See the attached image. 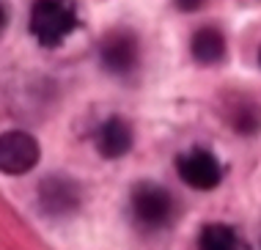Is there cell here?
Masks as SVG:
<instances>
[{
  "label": "cell",
  "mask_w": 261,
  "mask_h": 250,
  "mask_svg": "<svg viewBox=\"0 0 261 250\" xmlns=\"http://www.w3.org/2000/svg\"><path fill=\"white\" fill-rule=\"evenodd\" d=\"M80 19L72 0H33L28 31L41 47H58L69 33L77 31Z\"/></svg>",
  "instance_id": "obj_1"
},
{
  "label": "cell",
  "mask_w": 261,
  "mask_h": 250,
  "mask_svg": "<svg viewBox=\"0 0 261 250\" xmlns=\"http://www.w3.org/2000/svg\"><path fill=\"white\" fill-rule=\"evenodd\" d=\"M129 206H132L135 220L143 228H149V231L165 228L173 220V209H176L173 195L154 182L135 184V190H132V195H129Z\"/></svg>",
  "instance_id": "obj_2"
},
{
  "label": "cell",
  "mask_w": 261,
  "mask_h": 250,
  "mask_svg": "<svg viewBox=\"0 0 261 250\" xmlns=\"http://www.w3.org/2000/svg\"><path fill=\"white\" fill-rule=\"evenodd\" d=\"M36 201L41 206V212L50 217H69L80 209L83 204V192L80 184L66 173H53L44 176L36 190Z\"/></svg>",
  "instance_id": "obj_3"
},
{
  "label": "cell",
  "mask_w": 261,
  "mask_h": 250,
  "mask_svg": "<svg viewBox=\"0 0 261 250\" xmlns=\"http://www.w3.org/2000/svg\"><path fill=\"white\" fill-rule=\"evenodd\" d=\"M99 63L108 74L129 77L140 63V41L132 31H110L99 41Z\"/></svg>",
  "instance_id": "obj_4"
},
{
  "label": "cell",
  "mask_w": 261,
  "mask_h": 250,
  "mask_svg": "<svg viewBox=\"0 0 261 250\" xmlns=\"http://www.w3.org/2000/svg\"><path fill=\"white\" fill-rule=\"evenodd\" d=\"M41 157L39 140L22 130H9L0 135V173L6 176H25L36 168Z\"/></svg>",
  "instance_id": "obj_5"
},
{
  "label": "cell",
  "mask_w": 261,
  "mask_h": 250,
  "mask_svg": "<svg viewBox=\"0 0 261 250\" xmlns=\"http://www.w3.org/2000/svg\"><path fill=\"white\" fill-rule=\"evenodd\" d=\"M176 173L187 187L206 192L220 184L223 168H220V160L206 148H190V152L176 157Z\"/></svg>",
  "instance_id": "obj_6"
},
{
  "label": "cell",
  "mask_w": 261,
  "mask_h": 250,
  "mask_svg": "<svg viewBox=\"0 0 261 250\" xmlns=\"http://www.w3.org/2000/svg\"><path fill=\"white\" fill-rule=\"evenodd\" d=\"M132 140H135L132 127H129V121L121 118V116L105 118L102 124L96 127V135H94L96 152H99L105 160H118V157L129 154Z\"/></svg>",
  "instance_id": "obj_7"
},
{
  "label": "cell",
  "mask_w": 261,
  "mask_h": 250,
  "mask_svg": "<svg viewBox=\"0 0 261 250\" xmlns=\"http://www.w3.org/2000/svg\"><path fill=\"white\" fill-rule=\"evenodd\" d=\"M190 53H193L195 63L201 66H215L225 58V36L217 28H201L195 31L193 41H190Z\"/></svg>",
  "instance_id": "obj_8"
},
{
  "label": "cell",
  "mask_w": 261,
  "mask_h": 250,
  "mask_svg": "<svg viewBox=\"0 0 261 250\" xmlns=\"http://www.w3.org/2000/svg\"><path fill=\"white\" fill-rule=\"evenodd\" d=\"M198 250H239V237L231 226L209 223V226L201 228Z\"/></svg>",
  "instance_id": "obj_9"
},
{
  "label": "cell",
  "mask_w": 261,
  "mask_h": 250,
  "mask_svg": "<svg viewBox=\"0 0 261 250\" xmlns=\"http://www.w3.org/2000/svg\"><path fill=\"white\" fill-rule=\"evenodd\" d=\"M228 121H231V130L239 132V135H258L261 132V105L237 102Z\"/></svg>",
  "instance_id": "obj_10"
},
{
  "label": "cell",
  "mask_w": 261,
  "mask_h": 250,
  "mask_svg": "<svg viewBox=\"0 0 261 250\" xmlns=\"http://www.w3.org/2000/svg\"><path fill=\"white\" fill-rule=\"evenodd\" d=\"M173 6L179 11H185V14H193V11H198L206 6V0H173Z\"/></svg>",
  "instance_id": "obj_11"
},
{
  "label": "cell",
  "mask_w": 261,
  "mask_h": 250,
  "mask_svg": "<svg viewBox=\"0 0 261 250\" xmlns=\"http://www.w3.org/2000/svg\"><path fill=\"white\" fill-rule=\"evenodd\" d=\"M6 19H9L6 17V6L0 3V33H3V28H6Z\"/></svg>",
  "instance_id": "obj_12"
},
{
  "label": "cell",
  "mask_w": 261,
  "mask_h": 250,
  "mask_svg": "<svg viewBox=\"0 0 261 250\" xmlns=\"http://www.w3.org/2000/svg\"><path fill=\"white\" fill-rule=\"evenodd\" d=\"M258 66H261V47H258Z\"/></svg>",
  "instance_id": "obj_13"
}]
</instances>
